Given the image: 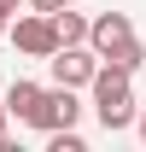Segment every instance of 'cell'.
<instances>
[{"label":"cell","mask_w":146,"mask_h":152,"mask_svg":"<svg viewBox=\"0 0 146 152\" xmlns=\"http://www.w3.org/2000/svg\"><path fill=\"white\" fill-rule=\"evenodd\" d=\"M128 35H134V23H128V12H99V18L88 23V47H93L99 58H105L111 47H117V41H128Z\"/></svg>","instance_id":"5"},{"label":"cell","mask_w":146,"mask_h":152,"mask_svg":"<svg viewBox=\"0 0 146 152\" xmlns=\"http://www.w3.org/2000/svg\"><path fill=\"white\" fill-rule=\"evenodd\" d=\"M0 152H12V140H6V105H0Z\"/></svg>","instance_id":"11"},{"label":"cell","mask_w":146,"mask_h":152,"mask_svg":"<svg viewBox=\"0 0 146 152\" xmlns=\"http://www.w3.org/2000/svg\"><path fill=\"white\" fill-rule=\"evenodd\" d=\"M134 129H140V140H146V105H134Z\"/></svg>","instance_id":"12"},{"label":"cell","mask_w":146,"mask_h":152,"mask_svg":"<svg viewBox=\"0 0 146 152\" xmlns=\"http://www.w3.org/2000/svg\"><path fill=\"white\" fill-rule=\"evenodd\" d=\"M47 70H53L58 88H88V76L99 70V53H93L88 41H70V47H53L47 53Z\"/></svg>","instance_id":"2"},{"label":"cell","mask_w":146,"mask_h":152,"mask_svg":"<svg viewBox=\"0 0 146 152\" xmlns=\"http://www.w3.org/2000/svg\"><path fill=\"white\" fill-rule=\"evenodd\" d=\"M0 6H6V12H18V6H23V0H0Z\"/></svg>","instance_id":"14"},{"label":"cell","mask_w":146,"mask_h":152,"mask_svg":"<svg viewBox=\"0 0 146 152\" xmlns=\"http://www.w3.org/2000/svg\"><path fill=\"white\" fill-rule=\"evenodd\" d=\"M53 152H82V134L76 129H53Z\"/></svg>","instance_id":"9"},{"label":"cell","mask_w":146,"mask_h":152,"mask_svg":"<svg viewBox=\"0 0 146 152\" xmlns=\"http://www.w3.org/2000/svg\"><path fill=\"white\" fill-rule=\"evenodd\" d=\"M47 18H53V35H58V47H70V41H88V18H82V12L58 6V12H47Z\"/></svg>","instance_id":"7"},{"label":"cell","mask_w":146,"mask_h":152,"mask_svg":"<svg viewBox=\"0 0 146 152\" xmlns=\"http://www.w3.org/2000/svg\"><path fill=\"white\" fill-rule=\"evenodd\" d=\"M0 105H6V117H18V123H29L35 129V111H41V82H12L6 94H0Z\"/></svg>","instance_id":"6"},{"label":"cell","mask_w":146,"mask_h":152,"mask_svg":"<svg viewBox=\"0 0 146 152\" xmlns=\"http://www.w3.org/2000/svg\"><path fill=\"white\" fill-rule=\"evenodd\" d=\"M88 88H93V117H99L105 134H117V129L134 123V88H128V70H117V64L99 58V70L88 76Z\"/></svg>","instance_id":"1"},{"label":"cell","mask_w":146,"mask_h":152,"mask_svg":"<svg viewBox=\"0 0 146 152\" xmlns=\"http://www.w3.org/2000/svg\"><path fill=\"white\" fill-rule=\"evenodd\" d=\"M6 23H12V12H6V6H0V35H6Z\"/></svg>","instance_id":"13"},{"label":"cell","mask_w":146,"mask_h":152,"mask_svg":"<svg viewBox=\"0 0 146 152\" xmlns=\"http://www.w3.org/2000/svg\"><path fill=\"white\" fill-rule=\"evenodd\" d=\"M29 12H58V6H76V0H23Z\"/></svg>","instance_id":"10"},{"label":"cell","mask_w":146,"mask_h":152,"mask_svg":"<svg viewBox=\"0 0 146 152\" xmlns=\"http://www.w3.org/2000/svg\"><path fill=\"white\" fill-rule=\"evenodd\" d=\"M105 64H117V70H128V76H134V70L146 64V47H140V35H128V41H117V47L105 53Z\"/></svg>","instance_id":"8"},{"label":"cell","mask_w":146,"mask_h":152,"mask_svg":"<svg viewBox=\"0 0 146 152\" xmlns=\"http://www.w3.org/2000/svg\"><path fill=\"white\" fill-rule=\"evenodd\" d=\"M76 117H82V99H76V88H41V111H35V129H76Z\"/></svg>","instance_id":"4"},{"label":"cell","mask_w":146,"mask_h":152,"mask_svg":"<svg viewBox=\"0 0 146 152\" xmlns=\"http://www.w3.org/2000/svg\"><path fill=\"white\" fill-rule=\"evenodd\" d=\"M6 35H12V47H18L23 58H47V53L58 47V35H53V18H47V12L12 18V23H6Z\"/></svg>","instance_id":"3"}]
</instances>
